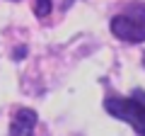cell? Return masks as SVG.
<instances>
[{"instance_id":"6da1fadb","label":"cell","mask_w":145,"mask_h":136,"mask_svg":"<svg viewBox=\"0 0 145 136\" xmlns=\"http://www.w3.org/2000/svg\"><path fill=\"white\" fill-rule=\"evenodd\" d=\"M109 29L121 42L143 44L145 42V3H131L123 12L111 17Z\"/></svg>"},{"instance_id":"7a4b0ae2","label":"cell","mask_w":145,"mask_h":136,"mask_svg":"<svg viewBox=\"0 0 145 136\" xmlns=\"http://www.w3.org/2000/svg\"><path fill=\"white\" fill-rule=\"evenodd\" d=\"M104 110L111 117L126 121L138 136H145V107L135 97H114V95H109L104 100Z\"/></svg>"},{"instance_id":"3957f363","label":"cell","mask_w":145,"mask_h":136,"mask_svg":"<svg viewBox=\"0 0 145 136\" xmlns=\"http://www.w3.org/2000/svg\"><path fill=\"white\" fill-rule=\"evenodd\" d=\"M36 121H39L36 112L29 107H22L20 112H15L10 121V136H31L36 129Z\"/></svg>"},{"instance_id":"277c9868","label":"cell","mask_w":145,"mask_h":136,"mask_svg":"<svg viewBox=\"0 0 145 136\" xmlns=\"http://www.w3.org/2000/svg\"><path fill=\"white\" fill-rule=\"evenodd\" d=\"M51 7H53V0H36L34 3V15L39 17V20H44V17H48Z\"/></svg>"},{"instance_id":"5b68a950","label":"cell","mask_w":145,"mask_h":136,"mask_svg":"<svg viewBox=\"0 0 145 136\" xmlns=\"http://www.w3.org/2000/svg\"><path fill=\"white\" fill-rule=\"evenodd\" d=\"M131 97H135L140 105L145 107V90H133V95H131Z\"/></svg>"},{"instance_id":"8992f818","label":"cell","mask_w":145,"mask_h":136,"mask_svg":"<svg viewBox=\"0 0 145 136\" xmlns=\"http://www.w3.org/2000/svg\"><path fill=\"white\" fill-rule=\"evenodd\" d=\"M72 3H75V0H63V3H61V7H63V10H68V7H70Z\"/></svg>"},{"instance_id":"52a82bcc","label":"cell","mask_w":145,"mask_h":136,"mask_svg":"<svg viewBox=\"0 0 145 136\" xmlns=\"http://www.w3.org/2000/svg\"><path fill=\"white\" fill-rule=\"evenodd\" d=\"M143 66H145V53H143Z\"/></svg>"},{"instance_id":"ba28073f","label":"cell","mask_w":145,"mask_h":136,"mask_svg":"<svg viewBox=\"0 0 145 136\" xmlns=\"http://www.w3.org/2000/svg\"><path fill=\"white\" fill-rule=\"evenodd\" d=\"M15 3H17V0H15Z\"/></svg>"}]
</instances>
